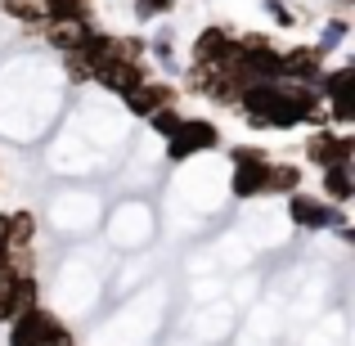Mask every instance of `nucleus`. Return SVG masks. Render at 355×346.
<instances>
[{
  "label": "nucleus",
  "mask_w": 355,
  "mask_h": 346,
  "mask_svg": "<svg viewBox=\"0 0 355 346\" xmlns=\"http://www.w3.org/2000/svg\"><path fill=\"white\" fill-rule=\"evenodd\" d=\"M9 324H14V333H9V346H59V342H68V329H63L54 315L36 311V306L18 311Z\"/></svg>",
  "instance_id": "f257e3e1"
},
{
  "label": "nucleus",
  "mask_w": 355,
  "mask_h": 346,
  "mask_svg": "<svg viewBox=\"0 0 355 346\" xmlns=\"http://www.w3.org/2000/svg\"><path fill=\"white\" fill-rule=\"evenodd\" d=\"M342 36H347V23H329V27H324V36H320V45H315V50H333V45H338L342 41Z\"/></svg>",
  "instance_id": "f3484780"
},
{
  "label": "nucleus",
  "mask_w": 355,
  "mask_h": 346,
  "mask_svg": "<svg viewBox=\"0 0 355 346\" xmlns=\"http://www.w3.org/2000/svg\"><path fill=\"white\" fill-rule=\"evenodd\" d=\"M288 211H293V220L302 230H324V225H347V220L338 216V211L329 207V202L311 198V193H288Z\"/></svg>",
  "instance_id": "423d86ee"
},
{
  "label": "nucleus",
  "mask_w": 355,
  "mask_h": 346,
  "mask_svg": "<svg viewBox=\"0 0 355 346\" xmlns=\"http://www.w3.org/2000/svg\"><path fill=\"white\" fill-rule=\"evenodd\" d=\"M171 95L175 90L166 86V81H139V86H130V90H121V99H126V108L135 117H148L153 108H162V104H171Z\"/></svg>",
  "instance_id": "6e6552de"
},
{
  "label": "nucleus",
  "mask_w": 355,
  "mask_h": 346,
  "mask_svg": "<svg viewBox=\"0 0 355 346\" xmlns=\"http://www.w3.org/2000/svg\"><path fill=\"white\" fill-rule=\"evenodd\" d=\"M220 144V130L211 121H198V117H184L175 135H166V157L171 162H184V157L202 153V148H216Z\"/></svg>",
  "instance_id": "f03ea898"
},
{
  "label": "nucleus",
  "mask_w": 355,
  "mask_h": 346,
  "mask_svg": "<svg viewBox=\"0 0 355 346\" xmlns=\"http://www.w3.org/2000/svg\"><path fill=\"white\" fill-rule=\"evenodd\" d=\"M324 189H329V198H333V202H347L351 193H355V184H351V162H342V166H324Z\"/></svg>",
  "instance_id": "ddd939ff"
},
{
  "label": "nucleus",
  "mask_w": 355,
  "mask_h": 346,
  "mask_svg": "<svg viewBox=\"0 0 355 346\" xmlns=\"http://www.w3.org/2000/svg\"><path fill=\"white\" fill-rule=\"evenodd\" d=\"M320 86L329 90V104H333V121H355V68H338L333 77H320Z\"/></svg>",
  "instance_id": "39448f33"
},
{
  "label": "nucleus",
  "mask_w": 355,
  "mask_h": 346,
  "mask_svg": "<svg viewBox=\"0 0 355 346\" xmlns=\"http://www.w3.org/2000/svg\"><path fill=\"white\" fill-rule=\"evenodd\" d=\"M166 5H171V0H139V5H135V14H139V18H153V14H162Z\"/></svg>",
  "instance_id": "a211bd4d"
},
{
  "label": "nucleus",
  "mask_w": 355,
  "mask_h": 346,
  "mask_svg": "<svg viewBox=\"0 0 355 346\" xmlns=\"http://www.w3.org/2000/svg\"><path fill=\"white\" fill-rule=\"evenodd\" d=\"M148 121H153V130L157 135H175V130H180V113H175L171 104H162V108H153V113H148Z\"/></svg>",
  "instance_id": "dca6fc26"
},
{
  "label": "nucleus",
  "mask_w": 355,
  "mask_h": 346,
  "mask_svg": "<svg viewBox=\"0 0 355 346\" xmlns=\"http://www.w3.org/2000/svg\"><path fill=\"white\" fill-rule=\"evenodd\" d=\"M266 9H270V14H275V23L293 27V14H288V5H284V0H266Z\"/></svg>",
  "instance_id": "6ab92c4d"
},
{
  "label": "nucleus",
  "mask_w": 355,
  "mask_h": 346,
  "mask_svg": "<svg viewBox=\"0 0 355 346\" xmlns=\"http://www.w3.org/2000/svg\"><path fill=\"white\" fill-rule=\"evenodd\" d=\"M86 32H90L86 23H50V45H59L63 54H72L81 41H86Z\"/></svg>",
  "instance_id": "4468645a"
},
{
  "label": "nucleus",
  "mask_w": 355,
  "mask_h": 346,
  "mask_svg": "<svg viewBox=\"0 0 355 346\" xmlns=\"http://www.w3.org/2000/svg\"><path fill=\"white\" fill-rule=\"evenodd\" d=\"M0 9L18 23H32V27L45 23V0H0Z\"/></svg>",
  "instance_id": "2eb2a0df"
},
{
  "label": "nucleus",
  "mask_w": 355,
  "mask_h": 346,
  "mask_svg": "<svg viewBox=\"0 0 355 346\" xmlns=\"http://www.w3.org/2000/svg\"><path fill=\"white\" fill-rule=\"evenodd\" d=\"M297 184H302V171H297L293 162H270L266 193H297Z\"/></svg>",
  "instance_id": "f8f14e48"
},
{
  "label": "nucleus",
  "mask_w": 355,
  "mask_h": 346,
  "mask_svg": "<svg viewBox=\"0 0 355 346\" xmlns=\"http://www.w3.org/2000/svg\"><path fill=\"white\" fill-rule=\"evenodd\" d=\"M193 59H198V63H211V68H225V63L234 59V41H230V32L207 27V32L198 36V50H193Z\"/></svg>",
  "instance_id": "1a4fd4ad"
},
{
  "label": "nucleus",
  "mask_w": 355,
  "mask_h": 346,
  "mask_svg": "<svg viewBox=\"0 0 355 346\" xmlns=\"http://www.w3.org/2000/svg\"><path fill=\"white\" fill-rule=\"evenodd\" d=\"M5 252H9L5 248V216H0V257H5Z\"/></svg>",
  "instance_id": "aec40b11"
},
{
  "label": "nucleus",
  "mask_w": 355,
  "mask_h": 346,
  "mask_svg": "<svg viewBox=\"0 0 355 346\" xmlns=\"http://www.w3.org/2000/svg\"><path fill=\"white\" fill-rule=\"evenodd\" d=\"M95 81H104L108 90H130V86H139L144 81V68H139V59H126V54H113L108 63H99L95 68Z\"/></svg>",
  "instance_id": "0eeeda50"
},
{
  "label": "nucleus",
  "mask_w": 355,
  "mask_h": 346,
  "mask_svg": "<svg viewBox=\"0 0 355 346\" xmlns=\"http://www.w3.org/2000/svg\"><path fill=\"white\" fill-rule=\"evenodd\" d=\"M351 153H355V139L351 135L315 130V135L306 139V157H311L315 166H342V162H351Z\"/></svg>",
  "instance_id": "20e7f679"
},
{
  "label": "nucleus",
  "mask_w": 355,
  "mask_h": 346,
  "mask_svg": "<svg viewBox=\"0 0 355 346\" xmlns=\"http://www.w3.org/2000/svg\"><path fill=\"white\" fill-rule=\"evenodd\" d=\"M32 234H36L32 211H14V216H5V248L9 252H23L27 243H32Z\"/></svg>",
  "instance_id": "9d476101"
},
{
  "label": "nucleus",
  "mask_w": 355,
  "mask_h": 346,
  "mask_svg": "<svg viewBox=\"0 0 355 346\" xmlns=\"http://www.w3.org/2000/svg\"><path fill=\"white\" fill-rule=\"evenodd\" d=\"M266 171H270V157L261 148H234V193L239 198H257L266 193Z\"/></svg>",
  "instance_id": "7ed1b4c3"
},
{
  "label": "nucleus",
  "mask_w": 355,
  "mask_h": 346,
  "mask_svg": "<svg viewBox=\"0 0 355 346\" xmlns=\"http://www.w3.org/2000/svg\"><path fill=\"white\" fill-rule=\"evenodd\" d=\"M90 0H45V23H86Z\"/></svg>",
  "instance_id": "9b49d317"
}]
</instances>
